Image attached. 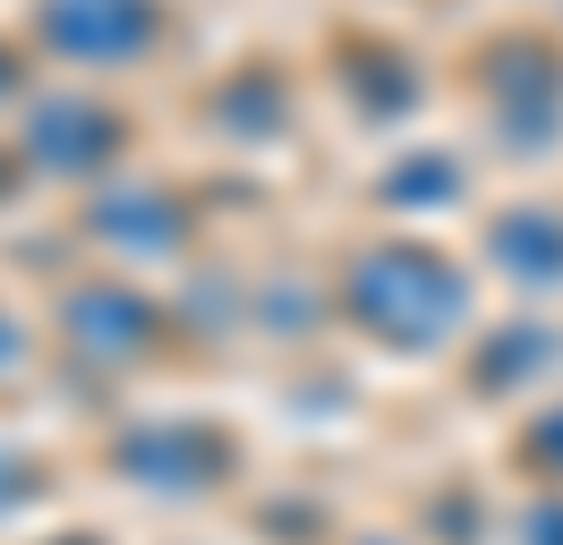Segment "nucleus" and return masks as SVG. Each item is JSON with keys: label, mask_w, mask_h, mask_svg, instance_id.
Returning <instances> with one entry per match:
<instances>
[{"label": "nucleus", "mask_w": 563, "mask_h": 545, "mask_svg": "<svg viewBox=\"0 0 563 545\" xmlns=\"http://www.w3.org/2000/svg\"><path fill=\"white\" fill-rule=\"evenodd\" d=\"M495 256L512 265V281H563V222L547 204H529L495 231Z\"/></svg>", "instance_id": "1"}, {"label": "nucleus", "mask_w": 563, "mask_h": 545, "mask_svg": "<svg viewBox=\"0 0 563 545\" xmlns=\"http://www.w3.org/2000/svg\"><path fill=\"white\" fill-rule=\"evenodd\" d=\"M60 545H95V537H60Z\"/></svg>", "instance_id": "2"}]
</instances>
